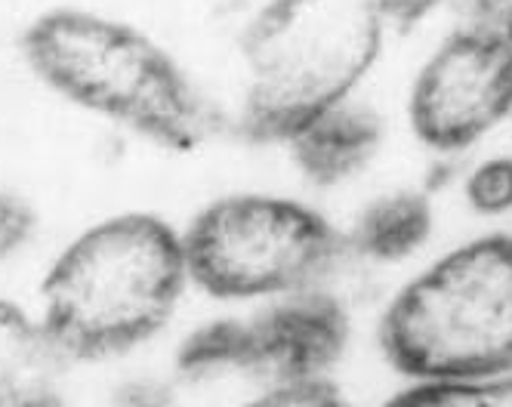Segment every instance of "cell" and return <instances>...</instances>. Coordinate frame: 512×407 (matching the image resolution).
Wrapping results in <instances>:
<instances>
[{
    "instance_id": "6da1fadb",
    "label": "cell",
    "mask_w": 512,
    "mask_h": 407,
    "mask_svg": "<svg viewBox=\"0 0 512 407\" xmlns=\"http://www.w3.org/2000/svg\"><path fill=\"white\" fill-rule=\"evenodd\" d=\"M186 284L182 235L164 219H102L59 253L44 278V337L71 361L121 355L173 318Z\"/></svg>"
},
{
    "instance_id": "7a4b0ae2",
    "label": "cell",
    "mask_w": 512,
    "mask_h": 407,
    "mask_svg": "<svg viewBox=\"0 0 512 407\" xmlns=\"http://www.w3.org/2000/svg\"><path fill=\"white\" fill-rule=\"evenodd\" d=\"M22 56L68 102L173 152H192L216 130L213 108L186 71L127 22L90 10H50L25 28Z\"/></svg>"
},
{
    "instance_id": "3957f363",
    "label": "cell",
    "mask_w": 512,
    "mask_h": 407,
    "mask_svg": "<svg viewBox=\"0 0 512 407\" xmlns=\"http://www.w3.org/2000/svg\"><path fill=\"white\" fill-rule=\"evenodd\" d=\"M383 41L377 0H272L244 31L250 139L290 142L352 99Z\"/></svg>"
},
{
    "instance_id": "277c9868",
    "label": "cell",
    "mask_w": 512,
    "mask_h": 407,
    "mask_svg": "<svg viewBox=\"0 0 512 407\" xmlns=\"http://www.w3.org/2000/svg\"><path fill=\"white\" fill-rule=\"evenodd\" d=\"M380 346L414 383L512 374V235L466 241L417 272L386 306Z\"/></svg>"
},
{
    "instance_id": "5b68a950",
    "label": "cell",
    "mask_w": 512,
    "mask_h": 407,
    "mask_svg": "<svg viewBox=\"0 0 512 407\" xmlns=\"http://www.w3.org/2000/svg\"><path fill=\"white\" fill-rule=\"evenodd\" d=\"M189 281L229 303L281 300L315 290L346 238L315 207L263 192L207 204L182 232Z\"/></svg>"
},
{
    "instance_id": "8992f818",
    "label": "cell",
    "mask_w": 512,
    "mask_h": 407,
    "mask_svg": "<svg viewBox=\"0 0 512 407\" xmlns=\"http://www.w3.org/2000/svg\"><path fill=\"white\" fill-rule=\"evenodd\" d=\"M349 343V315L331 293L306 290L269 300L244 318L198 327L179 346L176 370L189 380L244 377L263 389L324 380Z\"/></svg>"
},
{
    "instance_id": "52a82bcc",
    "label": "cell",
    "mask_w": 512,
    "mask_h": 407,
    "mask_svg": "<svg viewBox=\"0 0 512 407\" xmlns=\"http://www.w3.org/2000/svg\"><path fill=\"white\" fill-rule=\"evenodd\" d=\"M512 115V31L466 25L420 65L408 96L417 139L435 152H466Z\"/></svg>"
},
{
    "instance_id": "ba28073f",
    "label": "cell",
    "mask_w": 512,
    "mask_h": 407,
    "mask_svg": "<svg viewBox=\"0 0 512 407\" xmlns=\"http://www.w3.org/2000/svg\"><path fill=\"white\" fill-rule=\"evenodd\" d=\"M380 145V118L358 102H343L306 124L287 142L290 155L306 179L315 185H331L355 176L368 164Z\"/></svg>"
},
{
    "instance_id": "9c48e42d",
    "label": "cell",
    "mask_w": 512,
    "mask_h": 407,
    "mask_svg": "<svg viewBox=\"0 0 512 407\" xmlns=\"http://www.w3.org/2000/svg\"><path fill=\"white\" fill-rule=\"evenodd\" d=\"M432 229V210L420 192H392L361 210L346 247L374 263H398L423 247Z\"/></svg>"
},
{
    "instance_id": "30bf717a",
    "label": "cell",
    "mask_w": 512,
    "mask_h": 407,
    "mask_svg": "<svg viewBox=\"0 0 512 407\" xmlns=\"http://www.w3.org/2000/svg\"><path fill=\"white\" fill-rule=\"evenodd\" d=\"M56 358L44 327L0 300V404L44 389Z\"/></svg>"
},
{
    "instance_id": "8fae6325",
    "label": "cell",
    "mask_w": 512,
    "mask_h": 407,
    "mask_svg": "<svg viewBox=\"0 0 512 407\" xmlns=\"http://www.w3.org/2000/svg\"><path fill=\"white\" fill-rule=\"evenodd\" d=\"M380 407H512V374L488 380L411 383Z\"/></svg>"
},
{
    "instance_id": "7c38bea8",
    "label": "cell",
    "mask_w": 512,
    "mask_h": 407,
    "mask_svg": "<svg viewBox=\"0 0 512 407\" xmlns=\"http://www.w3.org/2000/svg\"><path fill=\"white\" fill-rule=\"evenodd\" d=\"M466 201L485 216H500L512 210V158L500 155L472 167L466 176Z\"/></svg>"
},
{
    "instance_id": "4fadbf2b",
    "label": "cell",
    "mask_w": 512,
    "mask_h": 407,
    "mask_svg": "<svg viewBox=\"0 0 512 407\" xmlns=\"http://www.w3.org/2000/svg\"><path fill=\"white\" fill-rule=\"evenodd\" d=\"M244 407H352L346 395L331 380H306V383H287L263 389Z\"/></svg>"
},
{
    "instance_id": "5bb4252c",
    "label": "cell",
    "mask_w": 512,
    "mask_h": 407,
    "mask_svg": "<svg viewBox=\"0 0 512 407\" xmlns=\"http://www.w3.org/2000/svg\"><path fill=\"white\" fill-rule=\"evenodd\" d=\"M34 226H38L34 207L16 192H0V263L31 241Z\"/></svg>"
},
{
    "instance_id": "9a60e30c",
    "label": "cell",
    "mask_w": 512,
    "mask_h": 407,
    "mask_svg": "<svg viewBox=\"0 0 512 407\" xmlns=\"http://www.w3.org/2000/svg\"><path fill=\"white\" fill-rule=\"evenodd\" d=\"M112 407H173V395L161 383H130L112 398Z\"/></svg>"
},
{
    "instance_id": "2e32d148",
    "label": "cell",
    "mask_w": 512,
    "mask_h": 407,
    "mask_svg": "<svg viewBox=\"0 0 512 407\" xmlns=\"http://www.w3.org/2000/svg\"><path fill=\"white\" fill-rule=\"evenodd\" d=\"M0 407H65L59 398H53L50 392L38 389V392H28V395H19L7 404H0Z\"/></svg>"
}]
</instances>
